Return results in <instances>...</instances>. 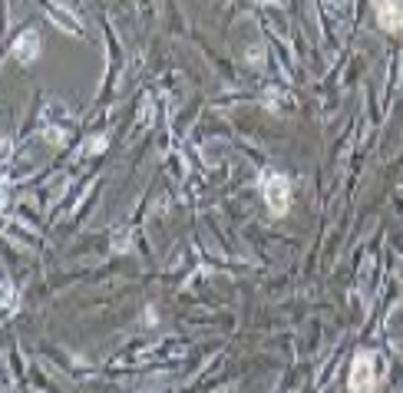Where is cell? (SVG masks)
Returning a JSON list of instances; mask_svg holds the SVG:
<instances>
[{"instance_id": "obj_1", "label": "cell", "mask_w": 403, "mask_h": 393, "mask_svg": "<svg viewBox=\"0 0 403 393\" xmlns=\"http://www.w3.org/2000/svg\"><path fill=\"white\" fill-rule=\"evenodd\" d=\"M258 189H261L265 208L271 215H284L291 208V178L288 176H281V172H265L261 182H258Z\"/></svg>"}, {"instance_id": "obj_3", "label": "cell", "mask_w": 403, "mask_h": 393, "mask_svg": "<svg viewBox=\"0 0 403 393\" xmlns=\"http://www.w3.org/2000/svg\"><path fill=\"white\" fill-rule=\"evenodd\" d=\"M377 24L390 33H403V0H374Z\"/></svg>"}, {"instance_id": "obj_2", "label": "cell", "mask_w": 403, "mask_h": 393, "mask_svg": "<svg viewBox=\"0 0 403 393\" xmlns=\"http://www.w3.org/2000/svg\"><path fill=\"white\" fill-rule=\"evenodd\" d=\"M377 354H370V350H360V354L353 357L351 364V377H347V390L351 393H377Z\"/></svg>"}, {"instance_id": "obj_4", "label": "cell", "mask_w": 403, "mask_h": 393, "mask_svg": "<svg viewBox=\"0 0 403 393\" xmlns=\"http://www.w3.org/2000/svg\"><path fill=\"white\" fill-rule=\"evenodd\" d=\"M13 56L20 60V63H33L40 56V33L37 30H24L20 37L13 40Z\"/></svg>"}]
</instances>
